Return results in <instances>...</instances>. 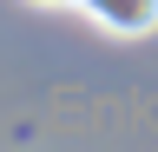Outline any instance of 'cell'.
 I'll return each mask as SVG.
<instances>
[{"label":"cell","instance_id":"1","mask_svg":"<svg viewBox=\"0 0 158 152\" xmlns=\"http://www.w3.org/2000/svg\"><path fill=\"white\" fill-rule=\"evenodd\" d=\"M79 13L99 33H118V40H145L158 27V0H79Z\"/></svg>","mask_w":158,"mask_h":152},{"label":"cell","instance_id":"2","mask_svg":"<svg viewBox=\"0 0 158 152\" xmlns=\"http://www.w3.org/2000/svg\"><path fill=\"white\" fill-rule=\"evenodd\" d=\"M33 7H79V0H33Z\"/></svg>","mask_w":158,"mask_h":152}]
</instances>
